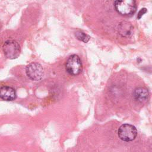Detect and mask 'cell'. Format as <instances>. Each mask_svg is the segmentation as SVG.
<instances>
[{"instance_id": "6da1fadb", "label": "cell", "mask_w": 152, "mask_h": 152, "mask_svg": "<svg viewBox=\"0 0 152 152\" xmlns=\"http://www.w3.org/2000/svg\"><path fill=\"white\" fill-rule=\"evenodd\" d=\"M115 7L116 11L122 15H130L137 10L135 0H116Z\"/></svg>"}, {"instance_id": "7a4b0ae2", "label": "cell", "mask_w": 152, "mask_h": 152, "mask_svg": "<svg viewBox=\"0 0 152 152\" xmlns=\"http://www.w3.org/2000/svg\"><path fill=\"white\" fill-rule=\"evenodd\" d=\"M137 135L136 128L131 124H123L118 129V136L124 141H131L136 138Z\"/></svg>"}, {"instance_id": "3957f363", "label": "cell", "mask_w": 152, "mask_h": 152, "mask_svg": "<svg viewBox=\"0 0 152 152\" xmlns=\"http://www.w3.org/2000/svg\"><path fill=\"white\" fill-rule=\"evenodd\" d=\"M66 71L72 75L79 74L82 69V64L78 55H72L67 59L65 64Z\"/></svg>"}, {"instance_id": "277c9868", "label": "cell", "mask_w": 152, "mask_h": 152, "mask_svg": "<svg viewBox=\"0 0 152 152\" xmlns=\"http://www.w3.org/2000/svg\"><path fill=\"white\" fill-rule=\"evenodd\" d=\"M3 51L5 56L10 59L17 58L20 53V47L18 42L10 40L5 42L3 45Z\"/></svg>"}, {"instance_id": "5b68a950", "label": "cell", "mask_w": 152, "mask_h": 152, "mask_svg": "<svg viewBox=\"0 0 152 152\" xmlns=\"http://www.w3.org/2000/svg\"><path fill=\"white\" fill-rule=\"evenodd\" d=\"M27 75L32 80L39 81L43 75V69L42 65L37 62L29 64L26 68Z\"/></svg>"}, {"instance_id": "8992f818", "label": "cell", "mask_w": 152, "mask_h": 152, "mask_svg": "<svg viewBox=\"0 0 152 152\" xmlns=\"http://www.w3.org/2000/svg\"><path fill=\"white\" fill-rule=\"evenodd\" d=\"M15 90L9 86H3L0 88V97L7 101H12L16 98Z\"/></svg>"}, {"instance_id": "52a82bcc", "label": "cell", "mask_w": 152, "mask_h": 152, "mask_svg": "<svg viewBox=\"0 0 152 152\" xmlns=\"http://www.w3.org/2000/svg\"><path fill=\"white\" fill-rule=\"evenodd\" d=\"M132 31L133 27L130 23L124 21L119 23L118 26V32L121 36L129 37L132 34Z\"/></svg>"}, {"instance_id": "ba28073f", "label": "cell", "mask_w": 152, "mask_h": 152, "mask_svg": "<svg viewBox=\"0 0 152 152\" xmlns=\"http://www.w3.org/2000/svg\"><path fill=\"white\" fill-rule=\"evenodd\" d=\"M133 96L137 101L142 102L148 99V91L144 87H137L134 90Z\"/></svg>"}, {"instance_id": "9c48e42d", "label": "cell", "mask_w": 152, "mask_h": 152, "mask_svg": "<svg viewBox=\"0 0 152 152\" xmlns=\"http://www.w3.org/2000/svg\"><path fill=\"white\" fill-rule=\"evenodd\" d=\"M75 36L76 37L80 40H81L83 42H84V43H87L89 39H90V36L86 34H85L84 33H83L81 31H78L75 33Z\"/></svg>"}, {"instance_id": "30bf717a", "label": "cell", "mask_w": 152, "mask_h": 152, "mask_svg": "<svg viewBox=\"0 0 152 152\" xmlns=\"http://www.w3.org/2000/svg\"><path fill=\"white\" fill-rule=\"evenodd\" d=\"M147 9H146L145 8H141V9L139 11V12H138V13L137 18H138V19H140V18L142 17V16L145 12H147Z\"/></svg>"}]
</instances>
